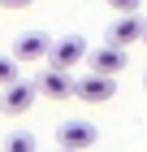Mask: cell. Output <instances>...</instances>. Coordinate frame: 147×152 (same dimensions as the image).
<instances>
[{
    "instance_id": "cell-1",
    "label": "cell",
    "mask_w": 147,
    "mask_h": 152,
    "mask_svg": "<svg viewBox=\"0 0 147 152\" xmlns=\"http://www.w3.org/2000/svg\"><path fill=\"white\" fill-rule=\"evenodd\" d=\"M95 143H100V130L87 117H69V122L56 126V148L61 152H91Z\"/></svg>"
},
{
    "instance_id": "cell-2",
    "label": "cell",
    "mask_w": 147,
    "mask_h": 152,
    "mask_svg": "<svg viewBox=\"0 0 147 152\" xmlns=\"http://www.w3.org/2000/svg\"><path fill=\"white\" fill-rule=\"evenodd\" d=\"M82 57H87V39H82V35H61V39L48 44L52 70H69V74H74V65H82Z\"/></svg>"
},
{
    "instance_id": "cell-3",
    "label": "cell",
    "mask_w": 147,
    "mask_h": 152,
    "mask_svg": "<svg viewBox=\"0 0 147 152\" xmlns=\"http://www.w3.org/2000/svg\"><path fill=\"white\" fill-rule=\"evenodd\" d=\"M35 100H39V91H35L30 78H13L9 87H4V96H0V113L4 117H22L35 109Z\"/></svg>"
},
{
    "instance_id": "cell-4",
    "label": "cell",
    "mask_w": 147,
    "mask_h": 152,
    "mask_svg": "<svg viewBox=\"0 0 147 152\" xmlns=\"http://www.w3.org/2000/svg\"><path fill=\"white\" fill-rule=\"evenodd\" d=\"M113 96H117V78H108V74L74 78V100H82V104H108Z\"/></svg>"
},
{
    "instance_id": "cell-5",
    "label": "cell",
    "mask_w": 147,
    "mask_h": 152,
    "mask_svg": "<svg viewBox=\"0 0 147 152\" xmlns=\"http://www.w3.org/2000/svg\"><path fill=\"white\" fill-rule=\"evenodd\" d=\"M143 35H147L143 13H117V18H113V26H108V44H113V48L143 44Z\"/></svg>"
},
{
    "instance_id": "cell-6",
    "label": "cell",
    "mask_w": 147,
    "mask_h": 152,
    "mask_svg": "<svg viewBox=\"0 0 147 152\" xmlns=\"http://www.w3.org/2000/svg\"><path fill=\"white\" fill-rule=\"evenodd\" d=\"M48 44H52L48 31H22V35L13 39V52H9V57L17 61V65H35V61L48 57Z\"/></svg>"
},
{
    "instance_id": "cell-7",
    "label": "cell",
    "mask_w": 147,
    "mask_h": 152,
    "mask_svg": "<svg viewBox=\"0 0 147 152\" xmlns=\"http://www.w3.org/2000/svg\"><path fill=\"white\" fill-rule=\"evenodd\" d=\"M91 65V74H108V78H117V74L125 70V48H113V44H95L87 48V57H82Z\"/></svg>"
},
{
    "instance_id": "cell-8",
    "label": "cell",
    "mask_w": 147,
    "mask_h": 152,
    "mask_svg": "<svg viewBox=\"0 0 147 152\" xmlns=\"http://www.w3.org/2000/svg\"><path fill=\"white\" fill-rule=\"evenodd\" d=\"M35 83V91L43 96V100H74V74L69 70H52L48 65L39 78H30Z\"/></svg>"
},
{
    "instance_id": "cell-9",
    "label": "cell",
    "mask_w": 147,
    "mask_h": 152,
    "mask_svg": "<svg viewBox=\"0 0 147 152\" xmlns=\"http://www.w3.org/2000/svg\"><path fill=\"white\" fill-rule=\"evenodd\" d=\"M4 152H39V143H35L30 130H13L9 139H4Z\"/></svg>"
},
{
    "instance_id": "cell-10",
    "label": "cell",
    "mask_w": 147,
    "mask_h": 152,
    "mask_svg": "<svg viewBox=\"0 0 147 152\" xmlns=\"http://www.w3.org/2000/svg\"><path fill=\"white\" fill-rule=\"evenodd\" d=\"M13 78H22V65H17L9 52H0V87H9Z\"/></svg>"
},
{
    "instance_id": "cell-11",
    "label": "cell",
    "mask_w": 147,
    "mask_h": 152,
    "mask_svg": "<svg viewBox=\"0 0 147 152\" xmlns=\"http://www.w3.org/2000/svg\"><path fill=\"white\" fill-rule=\"evenodd\" d=\"M108 9H117V13H138L143 9V0H104Z\"/></svg>"
},
{
    "instance_id": "cell-12",
    "label": "cell",
    "mask_w": 147,
    "mask_h": 152,
    "mask_svg": "<svg viewBox=\"0 0 147 152\" xmlns=\"http://www.w3.org/2000/svg\"><path fill=\"white\" fill-rule=\"evenodd\" d=\"M35 0H0V9H9V13H17V9H30Z\"/></svg>"
},
{
    "instance_id": "cell-13",
    "label": "cell",
    "mask_w": 147,
    "mask_h": 152,
    "mask_svg": "<svg viewBox=\"0 0 147 152\" xmlns=\"http://www.w3.org/2000/svg\"><path fill=\"white\" fill-rule=\"evenodd\" d=\"M143 44H147V35H143Z\"/></svg>"
},
{
    "instance_id": "cell-14",
    "label": "cell",
    "mask_w": 147,
    "mask_h": 152,
    "mask_svg": "<svg viewBox=\"0 0 147 152\" xmlns=\"http://www.w3.org/2000/svg\"><path fill=\"white\" fill-rule=\"evenodd\" d=\"M91 152H95V148H91Z\"/></svg>"
},
{
    "instance_id": "cell-15",
    "label": "cell",
    "mask_w": 147,
    "mask_h": 152,
    "mask_svg": "<svg viewBox=\"0 0 147 152\" xmlns=\"http://www.w3.org/2000/svg\"><path fill=\"white\" fill-rule=\"evenodd\" d=\"M143 83H147V78H143Z\"/></svg>"
},
{
    "instance_id": "cell-16",
    "label": "cell",
    "mask_w": 147,
    "mask_h": 152,
    "mask_svg": "<svg viewBox=\"0 0 147 152\" xmlns=\"http://www.w3.org/2000/svg\"><path fill=\"white\" fill-rule=\"evenodd\" d=\"M56 152H61V148H56Z\"/></svg>"
}]
</instances>
